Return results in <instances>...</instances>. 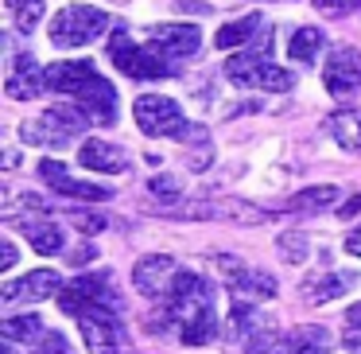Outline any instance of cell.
Wrapping results in <instances>:
<instances>
[{"instance_id":"4fadbf2b","label":"cell","mask_w":361,"mask_h":354,"mask_svg":"<svg viewBox=\"0 0 361 354\" xmlns=\"http://www.w3.org/2000/svg\"><path fill=\"white\" fill-rule=\"evenodd\" d=\"M74 105H78L94 125H113V121H117V90H113L102 74H94V78L74 94Z\"/></svg>"},{"instance_id":"cb8c5ba5","label":"cell","mask_w":361,"mask_h":354,"mask_svg":"<svg viewBox=\"0 0 361 354\" xmlns=\"http://www.w3.org/2000/svg\"><path fill=\"white\" fill-rule=\"evenodd\" d=\"M319 51H322V32L319 28H295V32H291L288 55L295 59V63H311Z\"/></svg>"},{"instance_id":"2e32d148","label":"cell","mask_w":361,"mask_h":354,"mask_svg":"<svg viewBox=\"0 0 361 354\" xmlns=\"http://www.w3.org/2000/svg\"><path fill=\"white\" fill-rule=\"evenodd\" d=\"M39 175L51 183V187L59 191V195H71V199H86V203H105V199H113L109 187H102V183H82V179H71L66 175L63 164H55V160H43L39 164Z\"/></svg>"},{"instance_id":"5b68a950","label":"cell","mask_w":361,"mask_h":354,"mask_svg":"<svg viewBox=\"0 0 361 354\" xmlns=\"http://www.w3.org/2000/svg\"><path fill=\"white\" fill-rule=\"evenodd\" d=\"M109 28V16L102 8H90V4H66L55 20H51V43L63 51L71 47H86L97 35H105Z\"/></svg>"},{"instance_id":"ac0fdd59","label":"cell","mask_w":361,"mask_h":354,"mask_svg":"<svg viewBox=\"0 0 361 354\" xmlns=\"http://www.w3.org/2000/svg\"><path fill=\"white\" fill-rule=\"evenodd\" d=\"M78 164L90 167V172H105V175H121L128 172V160L117 144H105V141H86L78 152Z\"/></svg>"},{"instance_id":"1f68e13d","label":"cell","mask_w":361,"mask_h":354,"mask_svg":"<svg viewBox=\"0 0 361 354\" xmlns=\"http://www.w3.org/2000/svg\"><path fill=\"white\" fill-rule=\"evenodd\" d=\"M35 354H71V343H66L63 335H43Z\"/></svg>"},{"instance_id":"e0dca14e","label":"cell","mask_w":361,"mask_h":354,"mask_svg":"<svg viewBox=\"0 0 361 354\" xmlns=\"http://www.w3.org/2000/svg\"><path fill=\"white\" fill-rule=\"evenodd\" d=\"M94 63H82V59H71V63H55L43 71V82H47V90H55V94H66L74 98L82 86H86L90 78H94Z\"/></svg>"},{"instance_id":"74e56055","label":"cell","mask_w":361,"mask_h":354,"mask_svg":"<svg viewBox=\"0 0 361 354\" xmlns=\"http://www.w3.org/2000/svg\"><path fill=\"white\" fill-rule=\"evenodd\" d=\"M345 346H350L353 354H361V331H350V335H345Z\"/></svg>"},{"instance_id":"7a4b0ae2","label":"cell","mask_w":361,"mask_h":354,"mask_svg":"<svg viewBox=\"0 0 361 354\" xmlns=\"http://www.w3.org/2000/svg\"><path fill=\"white\" fill-rule=\"evenodd\" d=\"M226 78L237 82L241 90H268V94H283L295 86V74L283 66L268 63V51H241L226 63Z\"/></svg>"},{"instance_id":"e575fe53","label":"cell","mask_w":361,"mask_h":354,"mask_svg":"<svg viewBox=\"0 0 361 354\" xmlns=\"http://www.w3.org/2000/svg\"><path fill=\"white\" fill-rule=\"evenodd\" d=\"M78 226L90 234V230H102V226H105V218H90V214H78Z\"/></svg>"},{"instance_id":"d6a6232c","label":"cell","mask_w":361,"mask_h":354,"mask_svg":"<svg viewBox=\"0 0 361 354\" xmlns=\"http://www.w3.org/2000/svg\"><path fill=\"white\" fill-rule=\"evenodd\" d=\"M16 265V245L12 242H0V273H8Z\"/></svg>"},{"instance_id":"4316f807","label":"cell","mask_w":361,"mask_h":354,"mask_svg":"<svg viewBox=\"0 0 361 354\" xmlns=\"http://www.w3.org/2000/svg\"><path fill=\"white\" fill-rule=\"evenodd\" d=\"M12 12V20H16V32H35V24L43 20V8H47V0H4Z\"/></svg>"},{"instance_id":"83f0119b","label":"cell","mask_w":361,"mask_h":354,"mask_svg":"<svg viewBox=\"0 0 361 354\" xmlns=\"http://www.w3.org/2000/svg\"><path fill=\"white\" fill-rule=\"evenodd\" d=\"M276 249H280V257L288 261V265H299V261L311 257V242H307L303 234H295V230H288V234H280V242H276Z\"/></svg>"},{"instance_id":"603a6c76","label":"cell","mask_w":361,"mask_h":354,"mask_svg":"<svg viewBox=\"0 0 361 354\" xmlns=\"http://www.w3.org/2000/svg\"><path fill=\"white\" fill-rule=\"evenodd\" d=\"M20 230L32 237V249L35 253H47V257L63 253V245H66L63 226H55V222H20Z\"/></svg>"},{"instance_id":"7c38bea8","label":"cell","mask_w":361,"mask_h":354,"mask_svg":"<svg viewBox=\"0 0 361 354\" xmlns=\"http://www.w3.org/2000/svg\"><path fill=\"white\" fill-rule=\"evenodd\" d=\"M148 43L175 63V59L195 55L198 43H202V32L195 24H156V28H148Z\"/></svg>"},{"instance_id":"9a60e30c","label":"cell","mask_w":361,"mask_h":354,"mask_svg":"<svg viewBox=\"0 0 361 354\" xmlns=\"http://www.w3.org/2000/svg\"><path fill=\"white\" fill-rule=\"evenodd\" d=\"M4 90H8L16 102H24V98H35L47 90V82H43V71L35 66V55H27V51H16L8 63V78H4Z\"/></svg>"},{"instance_id":"8fae6325","label":"cell","mask_w":361,"mask_h":354,"mask_svg":"<svg viewBox=\"0 0 361 354\" xmlns=\"http://www.w3.org/2000/svg\"><path fill=\"white\" fill-rule=\"evenodd\" d=\"M322 82L334 98H350L361 90V55L353 47H338L322 66Z\"/></svg>"},{"instance_id":"d4e9b609","label":"cell","mask_w":361,"mask_h":354,"mask_svg":"<svg viewBox=\"0 0 361 354\" xmlns=\"http://www.w3.org/2000/svg\"><path fill=\"white\" fill-rule=\"evenodd\" d=\"M338 203V187H330V183H322V187H307L299 191V195L288 199V211H322V206Z\"/></svg>"},{"instance_id":"8d00e7d4","label":"cell","mask_w":361,"mask_h":354,"mask_svg":"<svg viewBox=\"0 0 361 354\" xmlns=\"http://www.w3.org/2000/svg\"><path fill=\"white\" fill-rule=\"evenodd\" d=\"M345 323H350V327H353V331H357V327H361V304H353V307H350V312H345Z\"/></svg>"},{"instance_id":"f546056e","label":"cell","mask_w":361,"mask_h":354,"mask_svg":"<svg viewBox=\"0 0 361 354\" xmlns=\"http://www.w3.org/2000/svg\"><path fill=\"white\" fill-rule=\"evenodd\" d=\"M148 191L159 199V203H179V195H183V187H179L175 175H156V179L148 183Z\"/></svg>"},{"instance_id":"3957f363","label":"cell","mask_w":361,"mask_h":354,"mask_svg":"<svg viewBox=\"0 0 361 354\" xmlns=\"http://www.w3.org/2000/svg\"><path fill=\"white\" fill-rule=\"evenodd\" d=\"M59 307L74 319H82L86 312H121V296L113 288V273H86V276H74L63 292H59Z\"/></svg>"},{"instance_id":"ba28073f","label":"cell","mask_w":361,"mask_h":354,"mask_svg":"<svg viewBox=\"0 0 361 354\" xmlns=\"http://www.w3.org/2000/svg\"><path fill=\"white\" fill-rule=\"evenodd\" d=\"M78 327H82V338H86L90 354H125L128 335H125V327H121V312H109V307L86 312L78 319Z\"/></svg>"},{"instance_id":"6da1fadb","label":"cell","mask_w":361,"mask_h":354,"mask_svg":"<svg viewBox=\"0 0 361 354\" xmlns=\"http://www.w3.org/2000/svg\"><path fill=\"white\" fill-rule=\"evenodd\" d=\"M218 296H214V284L202 281L198 273H179L171 296L164 300L159 315H152L148 327L152 331H175L179 343L202 346L210 338H218Z\"/></svg>"},{"instance_id":"52a82bcc","label":"cell","mask_w":361,"mask_h":354,"mask_svg":"<svg viewBox=\"0 0 361 354\" xmlns=\"http://www.w3.org/2000/svg\"><path fill=\"white\" fill-rule=\"evenodd\" d=\"M133 117L144 136H187V117L167 94H140L133 105Z\"/></svg>"},{"instance_id":"9c48e42d","label":"cell","mask_w":361,"mask_h":354,"mask_svg":"<svg viewBox=\"0 0 361 354\" xmlns=\"http://www.w3.org/2000/svg\"><path fill=\"white\" fill-rule=\"evenodd\" d=\"M175 281H179V269H175V261L167 257V253H152V257H140L133 269V284L140 296L148 300H167L175 288Z\"/></svg>"},{"instance_id":"836d02e7","label":"cell","mask_w":361,"mask_h":354,"mask_svg":"<svg viewBox=\"0 0 361 354\" xmlns=\"http://www.w3.org/2000/svg\"><path fill=\"white\" fill-rule=\"evenodd\" d=\"M345 249H350L353 257H361V226L350 230V237H345Z\"/></svg>"},{"instance_id":"ffe728a7","label":"cell","mask_w":361,"mask_h":354,"mask_svg":"<svg viewBox=\"0 0 361 354\" xmlns=\"http://www.w3.org/2000/svg\"><path fill=\"white\" fill-rule=\"evenodd\" d=\"M326 133L342 152H361V110H338L326 117Z\"/></svg>"},{"instance_id":"484cf974","label":"cell","mask_w":361,"mask_h":354,"mask_svg":"<svg viewBox=\"0 0 361 354\" xmlns=\"http://www.w3.org/2000/svg\"><path fill=\"white\" fill-rule=\"evenodd\" d=\"M39 331H43L39 315H12V319L0 323V335H4V343H32Z\"/></svg>"},{"instance_id":"44dd1931","label":"cell","mask_w":361,"mask_h":354,"mask_svg":"<svg viewBox=\"0 0 361 354\" xmlns=\"http://www.w3.org/2000/svg\"><path fill=\"white\" fill-rule=\"evenodd\" d=\"M288 354H330L334 350V338H330V331L326 327H295V331H288Z\"/></svg>"},{"instance_id":"4dcf8cb0","label":"cell","mask_w":361,"mask_h":354,"mask_svg":"<svg viewBox=\"0 0 361 354\" xmlns=\"http://www.w3.org/2000/svg\"><path fill=\"white\" fill-rule=\"evenodd\" d=\"M314 8L322 16H350V12L361 8V0H314Z\"/></svg>"},{"instance_id":"d6986e66","label":"cell","mask_w":361,"mask_h":354,"mask_svg":"<svg viewBox=\"0 0 361 354\" xmlns=\"http://www.w3.org/2000/svg\"><path fill=\"white\" fill-rule=\"evenodd\" d=\"M353 284H357V276H353V273H326V276H311L299 292H303V300H311V304H326V300L345 296Z\"/></svg>"},{"instance_id":"30bf717a","label":"cell","mask_w":361,"mask_h":354,"mask_svg":"<svg viewBox=\"0 0 361 354\" xmlns=\"http://www.w3.org/2000/svg\"><path fill=\"white\" fill-rule=\"evenodd\" d=\"M221 269H226V284L233 288L237 304H264V300L276 296V281L268 273H260V269H245L237 265V261H221Z\"/></svg>"},{"instance_id":"7402d4cb","label":"cell","mask_w":361,"mask_h":354,"mask_svg":"<svg viewBox=\"0 0 361 354\" xmlns=\"http://www.w3.org/2000/svg\"><path fill=\"white\" fill-rule=\"evenodd\" d=\"M268 32L264 16H245V20H233V24H226L218 35H214V47L229 51L237 47V43H249V40H260V35Z\"/></svg>"},{"instance_id":"277c9868","label":"cell","mask_w":361,"mask_h":354,"mask_svg":"<svg viewBox=\"0 0 361 354\" xmlns=\"http://www.w3.org/2000/svg\"><path fill=\"white\" fill-rule=\"evenodd\" d=\"M109 59H113V66H117L121 74H128V78H167V74H175L171 59L159 55L152 43H148V47H136V43L128 40L125 28H113Z\"/></svg>"},{"instance_id":"5bb4252c","label":"cell","mask_w":361,"mask_h":354,"mask_svg":"<svg viewBox=\"0 0 361 354\" xmlns=\"http://www.w3.org/2000/svg\"><path fill=\"white\" fill-rule=\"evenodd\" d=\"M59 284H63V276H59V273H51V269H35V273L16 276V281L4 284V288H0V300H4V304H20V300L39 304V300L55 296Z\"/></svg>"},{"instance_id":"f35d334b","label":"cell","mask_w":361,"mask_h":354,"mask_svg":"<svg viewBox=\"0 0 361 354\" xmlns=\"http://www.w3.org/2000/svg\"><path fill=\"white\" fill-rule=\"evenodd\" d=\"M90 257H97V245H86V249L71 253V261H90Z\"/></svg>"},{"instance_id":"d590c367","label":"cell","mask_w":361,"mask_h":354,"mask_svg":"<svg viewBox=\"0 0 361 354\" xmlns=\"http://www.w3.org/2000/svg\"><path fill=\"white\" fill-rule=\"evenodd\" d=\"M357 211H361V195H353L350 203L342 206V214H338V218H353V214H357Z\"/></svg>"},{"instance_id":"f1b7e54d","label":"cell","mask_w":361,"mask_h":354,"mask_svg":"<svg viewBox=\"0 0 361 354\" xmlns=\"http://www.w3.org/2000/svg\"><path fill=\"white\" fill-rule=\"evenodd\" d=\"M245 354H288V338H283V335H268V331H260V335H252V338H249Z\"/></svg>"},{"instance_id":"8992f818","label":"cell","mask_w":361,"mask_h":354,"mask_svg":"<svg viewBox=\"0 0 361 354\" xmlns=\"http://www.w3.org/2000/svg\"><path fill=\"white\" fill-rule=\"evenodd\" d=\"M86 125H90V117L78 105H59V110H47L39 121H27V125L20 129V136L39 144V148H63V144H71Z\"/></svg>"}]
</instances>
